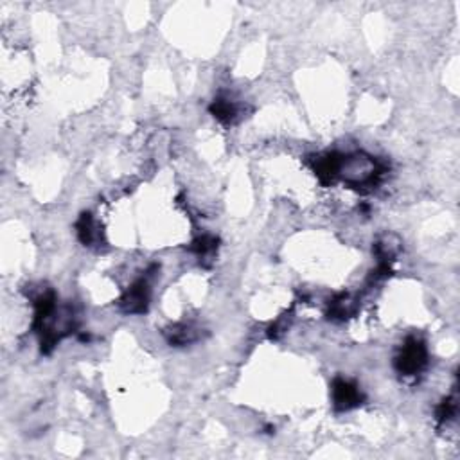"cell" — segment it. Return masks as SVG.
Returning <instances> with one entry per match:
<instances>
[{
    "label": "cell",
    "mask_w": 460,
    "mask_h": 460,
    "mask_svg": "<svg viewBox=\"0 0 460 460\" xmlns=\"http://www.w3.org/2000/svg\"><path fill=\"white\" fill-rule=\"evenodd\" d=\"M376 162H374L370 157L356 155L349 157V159L340 160L338 174L349 184H367V182H372L374 177H376Z\"/></svg>",
    "instance_id": "6da1fadb"
},
{
    "label": "cell",
    "mask_w": 460,
    "mask_h": 460,
    "mask_svg": "<svg viewBox=\"0 0 460 460\" xmlns=\"http://www.w3.org/2000/svg\"><path fill=\"white\" fill-rule=\"evenodd\" d=\"M427 362V352L417 340H412L397 358V367L404 374H415Z\"/></svg>",
    "instance_id": "7a4b0ae2"
},
{
    "label": "cell",
    "mask_w": 460,
    "mask_h": 460,
    "mask_svg": "<svg viewBox=\"0 0 460 460\" xmlns=\"http://www.w3.org/2000/svg\"><path fill=\"white\" fill-rule=\"evenodd\" d=\"M360 392L349 381L338 380L335 383V403L338 408H351L358 404Z\"/></svg>",
    "instance_id": "3957f363"
},
{
    "label": "cell",
    "mask_w": 460,
    "mask_h": 460,
    "mask_svg": "<svg viewBox=\"0 0 460 460\" xmlns=\"http://www.w3.org/2000/svg\"><path fill=\"white\" fill-rule=\"evenodd\" d=\"M212 113H214L218 119H221V121H230V119L236 115V108L230 101L219 99V101H216L214 105H212Z\"/></svg>",
    "instance_id": "277c9868"
}]
</instances>
